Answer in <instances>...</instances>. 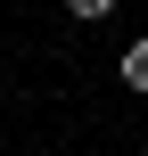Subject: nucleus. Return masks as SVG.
Wrapping results in <instances>:
<instances>
[{"label": "nucleus", "mask_w": 148, "mask_h": 156, "mask_svg": "<svg viewBox=\"0 0 148 156\" xmlns=\"http://www.w3.org/2000/svg\"><path fill=\"white\" fill-rule=\"evenodd\" d=\"M124 82H132V90H148V33L124 49Z\"/></svg>", "instance_id": "nucleus-1"}, {"label": "nucleus", "mask_w": 148, "mask_h": 156, "mask_svg": "<svg viewBox=\"0 0 148 156\" xmlns=\"http://www.w3.org/2000/svg\"><path fill=\"white\" fill-rule=\"evenodd\" d=\"M66 16H82V25H99V16H115V0H66Z\"/></svg>", "instance_id": "nucleus-2"}]
</instances>
